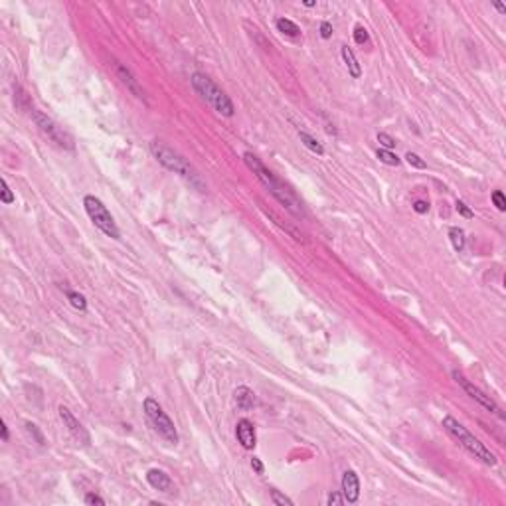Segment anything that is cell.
Returning <instances> with one entry per match:
<instances>
[{
	"mask_svg": "<svg viewBox=\"0 0 506 506\" xmlns=\"http://www.w3.org/2000/svg\"><path fill=\"white\" fill-rule=\"evenodd\" d=\"M143 410H145L147 419L153 423L155 431H157L164 441L170 443V445H176V443H178L180 437H178V431H176L172 419L166 415V411L162 410V406L158 404L155 398H147L145 404H143Z\"/></svg>",
	"mask_w": 506,
	"mask_h": 506,
	"instance_id": "8992f818",
	"label": "cell"
},
{
	"mask_svg": "<svg viewBox=\"0 0 506 506\" xmlns=\"http://www.w3.org/2000/svg\"><path fill=\"white\" fill-rule=\"evenodd\" d=\"M492 204L496 206L498 212H506V198L500 190H494V192H492Z\"/></svg>",
	"mask_w": 506,
	"mask_h": 506,
	"instance_id": "d4e9b609",
	"label": "cell"
},
{
	"mask_svg": "<svg viewBox=\"0 0 506 506\" xmlns=\"http://www.w3.org/2000/svg\"><path fill=\"white\" fill-rule=\"evenodd\" d=\"M117 77L121 79V83L126 87V91H131V93L135 95L139 101H145V103H147L145 89L141 87V83L137 81V77L131 73V69H129V67H125V65H119V67H117Z\"/></svg>",
	"mask_w": 506,
	"mask_h": 506,
	"instance_id": "30bf717a",
	"label": "cell"
},
{
	"mask_svg": "<svg viewBox=\"0 0 506 506\" xmlns=\"http://www.w3.org/2000/svg\"><path fill=\"white\" fill-rule=\"evenodd\" d=\"M83 206H85V212H87L89 220L93 221L97 229H101V231H103L107 237H111V239H121V231H119L117 223L113 220L111 212L107 210V206H105L97 196L87 194V196L83 198Z\"/></svg>",
	"mask_w": 506,
	"mask_h": 506,
	"instance_id": "5b68a950",
	"label": "cell"
},
{
	"mask_svg": "<svg viewBox=\"0 0 506 506\" xmlns=\"http://www.w3.org/2000/svg\"><path fill=\"white\" fill-rule=\"evenodd\" d=\"M190 83L194 87V91L200 95L208 105H212L220 115L223 117H233L235 109H233V103L227 95L221 91L220 87L206 75V73H200V71H194L190 75Z\"/></svg>",
	"mask_w": 506,
	"mask_h": 506,
	"instance_id": "277c9868",
	"label": "cell"
},
{
	"mask_svg": "<svg viewBox=\"0 0 506 506\" xmlns=\"http://www.w3.org/2000/svg\"><path fill=\"white\" fill-rule=\"evenodd\" d=\"M378 143L382 145V149H386V151L396 149V139H392L388 133H378Z\"/></svg>",
	"mask_w": 506,
	"mask_h": 506,
	"instance_id": "cb8c5ba5",
	"label": "cell"
},
{
	"mask_svg": "<svg viewBox=\"0 0 506 506\" xmlns=\"http://www.w3.org/2000/svg\"><path fill=\"white\" fill-rule=\"evenodd\" d=\"M494 8H496V10L500 12V14H504V12H506V6H504V4H500V2H494Z\"/></svg>",
	"mask_w": 506,
	"mask_h": 506,
	"instance_id": "d590c367",
	"label": "cell"
},
{
	"mask_svg": "<svg viewBox=\"0 0 506 506\" xmlns=\"http://www.w3.org/2000/svg\"><path fill=\"white\" fill-rule=\"evenodd\" d=\"M65 295H67V301L71 303V307L73 309H77V311H87V301H85V297L81 295V293H75V291H65Z\"/></svg>",
	"mask_w": 506,
	"mask_h": 506,
	"instance_id": "ffe728a7",
	"label": "cell"
},
{
	"mask_svg": "<svg viewBox=\"0 0 506 506\" xmlns=\"http://www.w3.org/2000/svg\"><path fill=\"white\" fill-rule=\"evenodd\" d=\"M275 26H277V30L285 34V36H289V38H297L299 34H301V28L293 22V20H289V18H277L275 20Z\"/></svg>",
	"mask_w": 506,
	"mask_h": 506,
	"instance_id": "ac0fdd59",
	"label": "cell"
},
{
	"mask_svg": "<svg viewBox=\"0 0 506 506\" xmlns=\"http://www.w3.org/2000/svg\"><path fill=\"white\" fill-rule=\"evenodd\" d=\"M243 160H245V164H247V168L251 170L253 174L257 176V180L265 186V188L271 192V196L279 202V204H283L285 208L291 212V214H295V216H303V206H301V202H299V198L295 196V192L289 188L285 182H281L259 158L255 157L253 153H243Z\"/></svg>",
	"mask_w": 506,
	"mask_h": 506,
	"instance_id": "6da1fadb",
	"label": "cell"
},
{
	"mask_svg": "<svg viewBox=\"0 0 506 506\" xmlns=\"http://www.w3.org/2000/svg\"><path fill=\"white\" fill-rule=\"evenodd\" d=\"M443 429L455 439V441L459 443L465 451H469L471 455H473L474 459H478V461H482L484 465H488V467H494L496 463H498V459H496V455L484 445V443L480 441L478 437H474L473 433L465 427V425H461L453 415H445L441 421Z\"/></svg>",
	"mask_w": 506,
	"mask_h": 506,
	"instance_id": "7a4b0ae2",
	"label": "cell"
},
{
	"mask_svg": "<svg viewBox=\"0 0 506 506\" xmlns=\"http://www.w3.org/2000/svg\"><path fill=\"white\" fill-rule=\"evenodd\" d=\"M342 496L346 502H358L360 498V478L354 471H346L342 476Z\"/></svg>",
	"mask_w": 506,
	"mask_h": 506,
	"instance_id": "7c38bea8",
	"label": "cell"
},
{
	"mask_svg": "<svg viewBox=\"0 0 506 506\" xmlns=\"http://www.w3.org/2000/svg\"><path fill=\"white\" fill-rule=\"evenodd\" d=\"M449 239L455 251H463L465 249V231L461 227H451L449 229Z\"/></svg>",
	"mask_w": 506,
	"mask_h": 506,
	"instance_id": "d6986e66",
	"label": "cell"
},
{
	"mask_svg": "<svg viewBox=\"0 0 506 506\" xmlns=\"http://www.w3.org/2000/svg\"><path fill=\"white\" fill-rule=\"evenodd\" d=\"M85 504H97V506H105V500L97 494H85Z\"/></svg>",
	"mask_w": 506,
	"mask_h": 506,
	"instance_id": "d6a6232c",
	"label": "cell"
},
{
	"mask_svg": "<svg viewBox=\"0 0 506 506\" xmlns=\"http://www.w3.org/2000/svg\"><path fill=\"white\" fill-rule=\"evenodd\" d=\"M299 139H301V143L311 151V153H315V155H318V157H322L324 155V147L316 141L315 137H311L307 131H299Z\"/></svg>",
	"mask_w": 506,
	"mask_h": 506,
	"instance_id": "e0dca14e",
	"label": "cell"
},
{
	"mask_svg": "<svg viewBox=\"0 0 506 506\" xmlns=\"http://www.w3.org/2000/svg\"><path fill=\"white\" fill-rule=\"evenodd\" d=\"M330 36H332V24H330V22H322V24H320V38L328 40Z\"/></svg>",
	"mask_w": 506,
	"mask_h": 506,
	"instance_id": "1f68e13d",
	"label": "cell"
},
{
	"mask_svg": "<svg viewBox=\"0 0 506 506\" xmlns=\"http://www.w3.org/2000/svg\"><path fill=\"white\" fill-rule=\"evenodd\" d=\"M340 54H342V60H344V63H346L350 77L358 79V77L362 75V67H360V63H358V60H356L354 52H352V50H350L348 46H342V48H340Z\"/></svg>",
	"mask_w": 506,
	"mask_h": 506,
	"instance_id": "2e32d148",
	"label": "cell"
},
{
	"mask_svg": "<svg viewBox=\"0 0 506 506\" xmlns=\"http://www.w3.org/2000/svg\"><path fill=\"white\" fill-rule=\"evenodd\" d=\"M14 105L22 113H30V115L34 113V105H32L30 95L26 93V89L20 83H14Z\"/></svg>",
	"mask_w": 506,
	"mask_h": 506,
	"instance_id": "9a60e30c",
	"label": "cell"
},
{
	"mask_svg": "<svg viewBox=\"0 0 506 506\" xmlns=\"http://www.w3.org/2000/svg\"><path fill=\"white\" fill-rule=\"evenodd\" d=\"M376 157H378L380 162L388 164V166H398L400 164V158L396 157L392 151H386V149H378L376 151Z\"/></svg>",
	"mask_w": 506,
	"mask_h": 506,
	"instance_id": "44dd1931",
	"label": "cell"
},
{
	"mask_svg": "<svg viewBox=\"0 0 506 506\" xmlns=\"http://www.w3.org/2000/svg\"><path fill=\"white\" fill-rule=\"evenodd\" d=\"M60 417H62L63 425L67 427V431H69V435L75 439V441H79L81 445H89L91 443V437H89V433H87V429L75 419V415L71 413V411L67 410V408H63L60 406Z\"/></svg>",
	"mask_w": 506,
	"mask_h": 506,
	"instance_id": "9c48e42d",
	"label": "cell"
},
{
	"mask_svg": "<svg viewBox=\"0 0 506 506\" xmlns=\"http://www.w3.org/2000/svg\"><path fill=\"white\" fill-rule=\"evenodd\" d=\"M0 186H2V190H0V202L2 204H14L16 202V196H14V192L10 190V186H8V182L6 180H2L0 182Z\"/></svg>",
	"mask_w": 506,
	"mask_h": 506,
	"instance_id": "7402d4cb",
	"label": "cell"
},
{
	"mask_svg": "<svg viewBox=\"0 0 506 506\" xmlns=\"http://www.w3.org/2000/svg\"><path fill=\"white\" fill-rule=\"evenodd\" d=\"M235 437H237V441L241 443V447L243 449H247V451H251L253 447H255V427H253V423L249 419H239L237 421V425H235Z\"/></svg>",
	"mask_w": 506,
	"mask_h": 506,
	"instance_id": "8fae6325",
	"label": "cell"
},
{
	"mask_svg": "<svg viewBox=\"0 0 506 506\" xmlns=\"http://www.w3.org/2000/svg\"><path fill=\"white\" fill-rule=\"evenodd\" d=\"M32 119H34V123L38 126V131H40L52 145H56V147L62 149V151H73V149H75V143H73L71 135H69L63 126L58 125L52 117H48L46 113L34 109Z\"/></svg>",
	"mask_w": 506,
	"mask_h": 506,
	"instance_id": "52a82bcc",
	"label": "cell"
},
{
	"mask_svg": "<svg viewBox=\"0 0 506 506\" xmlns=\"http://www.w3.org/2000/svg\"><path fill=\"white\" fill-rule=\"evenodd\" d=\"M368 40H370V36H368V30L364 26H356L354 28V42L356 44L364 46V44H368Z\"/></svg>",
	"mask_w": 506,
	"mask_h": 506,
	"instance_id": "603a6c76",
	"label": "cell"
},
{
	"mask_svg": "<svg viewBox=\"0 0 506 506\" xmlns=\"http://www.w3.org/2000/svg\"><path fill=\"white\" fill-rule=\"evenodd\" d=\"M413 212H417V214H427V212H429V204L423 202V200H415V202H413Z\"/></svg>",
	"mask_w": 506,
	"mask_h": 506,
	"instance_id": "f1b7e54d",
	"label": "cell"
},
{
	"mask_svg": "<svg viewBox=\"0 0 506 506\" xmlns=\"http://www.w3.org/2000/svg\"><path fill=\"white\" fill-rule=\"evenodd\" d=\"M303 4H305L307 8H313V6H315L316 2H313V0H307V2H303Z\"/></svg>",
	"mask_w": 506,
	"mask_h": 506,
	"instance_id": "8d00e7d4",
	"label": "cell"
},
{
	"mask_svg": "<svg viewBox=\"0 0 506 506\" xmlns=\"http://www.w3.org/2000/svg\"><path fill=\"white\" fill-rule=\"evenodd\" d=\"M0 427H2V441L6 443L8 441V427H6V423H4V421H2V425H0Z\"/></svg>",
	"mask_w": 506,
	"mask_h": 506,
	"instance_id": "e575fe53",
	"label": "cell"
},
{
	"mask_svg": "<svg viewBox=\"0 0 506 506\" xmlns=\"http://www.w3.org/2000/svg\"><path fill=\"white\" fill-rule=\"evenodd\" d=\"M455 208H457V212H459V214H461L463 218H469V220H471V218H473V216H474L473 210H471V208H469V206H467V204H465L463 200H457Z\"/></svg>",
	"mask_w": 506,
	"mask_h": 506,
	"instance_id": "83f0119b",
	"label": "cell"
},
{
	"mask_svg": "<svg viewBox=\"0 0 506 506\" xmlns=\"http://www.w3.org/2000/svg\"><path fill=\"white\" fill-rule=\"evenodd\" d=\"M406 160L410 162L411 166H415V168H427V162L419 157V155H415V153H408V155H406Z\"/></svg>",
	"mask_w": 506,
	"mask_h": 506,
	"instance_id": "4316f807",
	"label": "cell"
},
{
	"mask_svg": "<svg viewBox=\"0 0 506 506\" xmlns=\"http://www.w3.org/2000/svg\"><path fill=\"white\" fill-rule=\"evenodd\" d=\"M233 400H235L237 408L243 411L253 410V408L257 406V398H255L253 390H249L247 386H239V388L233 392Z\"/></svg>",
	"mask_w": 506,
	"mask_h": 506,
	"instance_id": "5bb4252c",
	"label": "cell"
},
{
	"mask_svg": "<svg viewBox=\"0 0 506 506\" xmlns=\"http://www.w3.org/2000/svg\"><path fill=\"white\" fill-rule=\"evenodd\" d=\"M251 469L257 474H263V463H261V461H259L257 457H253V459H251Z\"/></svg>",
	"mask_w": 506,
	"mask_h": 506,
	"instance_id": "836d02e7",
	"label": "cell"
},
{
	"mask_svg": "<svg viewBox=\"0 0 506 506\" xmlns=\"http://www.w3.org/2000/svg\"><path fill=\"white\" fill-rule=\"evenodd\" d=\"M147 482H149L155 490H160V492H168V490L172 488L170 476L164 473V471H160V469H151V471L147 473Z\"/></svg>",
	"mask_w": 506,
	"mask_h": 506,
	"instance_id": "4fadbf2b",
	"label": "cell"
},
{
	"mask_svg": "<svg viewBox=\"0 0 506 506\" xmlns=\"http://www.w3.org/2000/svg\"><path fill=\"white\" fill-rule=\"evenodd\" d=\"M271 500L275 502V504H279V506H293V500L289 498V496H285V494H281L279 490H271Z\"/></svg>",
	"mask_w": 506,
	"mask_h": 506,
	"instance_id": "484cf974",
	"label": "cell"
},
{
	"mask_svg": "<svg viewBox=\"0 0 506 506\" xmlns=\"http://www.w3.org/2000/svg\"><path fill=\"white\" fill-rule=\"evenodd\" d=\"M453 380H455V382H457V384H459V386H461V388L465 390V394H469V396L473 398V400L476 402V404H478V406H480V408H484L486 411H490V413L498 415L500 419L504 417V413H502V410H500V406H498V404H496V402H494V400H492L490 396H486V394H484V392H482L480 388H476L473 382H469V380L465 378V376H463V374H461L459 370H453Z\"/></svg>",
	"mask_w": 506,
	"mask_h": 506,
	"instance_id": "ba28073f",
	"label": "cell"
},
{
	"mask_svg": "<svg viewBox=\"0 0 506 506\" xmlns=\"http://www.w3.org/2000/svg\"><path fill=\"white\" fill-rule=\"evenodd\" d=\"M151 153H153V157L157 158L166 170H170V172L182 176L184 180H188L192 186H196V188H200L204 192L206 186H204V182H202V176L198 174V170H196L182 155H178V153L172 151L170 147L162 145L160 141H153V143H151Z\"/></svg>",
	"mask_w": 506,
	"mask_h": 506,
	"instance_id": "3957f363",
	"label": "cell"
},
{
	"mask_svg": "<svg viewBox=\"0 0 506 506\" xmlns=\"http://www.w3.org/2000/svg\"><path fill=\"white\" fill-rule=\"evenodd\" d=\"M26 429H28V433H30V435H34V437H36L38 445H44V437H42V433L38 431V427H36L34 423H26Z\"/></svg>",
	"mask_w": 506,
	"mask_h": 506,
	"instance_id": "f546056e",
	"label": "cell"
},
{
	"mask_svg": "<svg viewBox=\"0 0 506 506\" xmlns=\"http://www.w3.org/2000/svg\"><path fill=\"white\" fill-rule=\"evenodd\" d=\"M344 502H346V498H344L342 494H338V492H330V494H328V504L330 506L332 504L338 506V504H344Z\"/></svg>",
	"mask_w": 506,
	"mask_h": 506,
	"instance_id": "4dcf8cb0",
	"label": "cell"
}]
</instances>
